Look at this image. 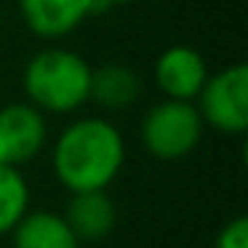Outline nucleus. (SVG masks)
<instances>
[{
	"mask_svg": "<svg viewBox=\"0 0 248 248\" xmlns=\"http://www.w3.org/2000/svg\"><path fill=\"white\" fill-rule=\"evenodd\" d=\"M195 107L208 128L243 136L248 131V67L237 62L208 75L195 96Z\"/></svg>",
	"mask_w": 248,
	"mask_h": 248,
	"instance_id": "20e7f679",
	"label": "nucleus"
},
{
	"mask_svg": "<svg viewBox=\"0 0 248 248\" xmlns=\"http://www.w3.org/2000/svg\"><path fill=\"white\" fill-rule=\"evenodd\" d=\"M208 62L200 51L189 46H171L155 59L152 78H155L157 91L166 99L179 102H195L200 93L205 78H208Z\"/></svg>",
	"mask_w": 248,
	"mask_h": 248,
	"instance_id": "423d86ee",
	"label": "nucleus"
},
{
	"mask_svg": "<svg viewBox=\"0 0 248 248\" xmlns=\"http://www.w3.org/2000/svg\"><path fill=\"white\" fill-rule=\"evenodd\" d=\"M62 216L80 243L107 240L118 227V205L109 198L107 189L70 192V200H67V208Z\"/></svg>",
	"mask_w": 248,
	"mask_h": 248,
	"instance_id": "6e6552de",
	"label": "nucleus"
},
{
	"mask_svg": "<svg viewBox=\"0 0 248 248\" xmlns=\"http://www.w3.org/2000/svg\"><path fill=\"white\" fill-rule=\"evenodd\" d=\"M96 11V0H19V14L27 30L43 40L67 38Z\"/></svg>",
	"mask_w": 248,
	"mask_h": 248,
	"instance_id": "0eeeda50",
	"label": "nucleus"
},
{
	"mask_svg": "<svg viewBox=\"0 0 248 248\" xmlns=\"http://www.w3.org/2000/svg\"><path fill=\"white\" fill-rule=\"evenodd\" d=\"M144 83L139 72L120 62H107V64L91 70V83H88V102H93L102 112H125L141 99Z\"/></svg>",
	"mask_w": 248,
	"mask_h": 248,
	"instance_id": "1a4fd4ad",
	"label": "nucleus"
},
{
	"mask_svg": "<svg viewBox=\"0 0 248 248\" xmlns=\"http://www.w3.org/2000/svg\"><path fill=\"white\" fill-rule=\"evenodd\" d=\"M48 125L46 115L30 102L0 107V163L24 166L46 150Z\"/></svg>",
	"mask_w": 248,
	"mask_h": 248,
	"instance_id": "39448f33",
	"label": "nucleus"
},
{
	"mask_svg": "<svg viewBox=\"0 0 248 248\" xmlns=\"http://www.w3.org/2000/svg\"><path fill=\"white\" fill-rule=\"evenodd\" d=\"M205 123L195 102L163 99L141 120V144L157 160H182L198 150Z\"/></svg>",
	"mask_w": 248,
	"mask_h": 248,
	"instance_id": "7ed1b4c3",
	"label": "nucleus"
},
{
	"mask_svg": "<svg viewBox=\"0 0 248 248\" xmlns=\"http://www.w3.org/2000/svg\"><path fill=\"white\" fill-rule=\"evenodd\" d=\"M214 248H248V219L235 216L230 219L216 235Z\"/></svg>",
	"mask_w": 248,
	"mask_h": 248,
	"instance_id": "f8f14e48",
	"label": "nucleus"
},
{
	"mask_svg": "<svg viewBox=\"0 0 248 248\" xmlns=\"http://www.w3.org/2000/svg\"><path fill=\"white\" fill-rule=\"evenodd\" d=\"M93 67L78 51L48 46L30 56L22 72L24 96L43 115H70L88 102Z\"/></svg>",
	"mask_w": 248,
	"mask_h": 248,
	"instance_id": "f03ea898",
	"label": "nucleus"
},
{
	"mask_svg": "<svg viewBox=\"0 0 248 248\" xmlns=\"http://www.w3.org/2000/svg\"><path fill=\"white\" fill-rule=\"evenodd\" d=\"M125 166V139L102 115L78 118L56 136L51 168L67 192L107 189Z\"/></svg>",
	"mask_w": 248,
	"mask_h": 248,
	"instance_id": "f257e3e1",
	"label": "nucleus"
},
{
	"mask_svg": "<svg viewBox=\"0 0 248 248\" xmlns=\"http://www.w3.org/2000/svg\"><path fill=\"white\" fill-rule=\"evenodd\" d=\"M11 248H80L64 216L56 211H27L11 232Z\"/></svg>",
	"mask_w": 248,
	"mask_h": 248,
	"instance_id": "9d476101",
	"label": "nucleus"
},
{
	"mask_svg": "<svg viewBox=\"0 0 248 248\" xmlns=\"http://www.w3.org/2000/svg\"><path fill=\"white\" fill-rule=\"evenodd\" d=\"M99 8H107V6H131V3H136V0H96Z\"/></svg>",
	"mask_w": 248,
	"mask_h": 248,
	"instance_id": "ddd939ff",
	"label": "nucleus"
},
{
	"mask_svg": "<svg viewBox=\"0 0 248 248\" xmlns=\"http://www.w3.org/2000/svg\"><path fill=\"white\" fill-rule=\"evenodd\" d=\"M30 211V184L16 166L0 163V237L8 235Z\"/></svg>",
	"mask_w": 248,
	"mask_h": 248,
	"instance_id": "9b49d317",
	"label": "nucleus"
}]
</instances>
